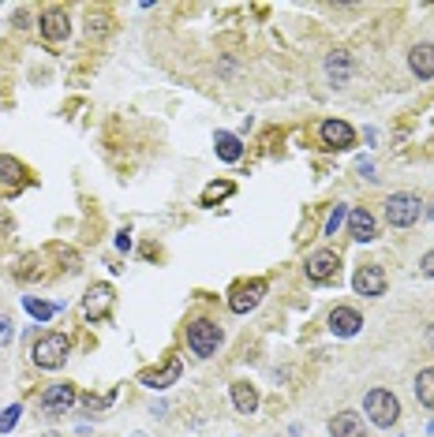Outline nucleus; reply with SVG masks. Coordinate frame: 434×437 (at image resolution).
<instances>
[{
    "instance_id": "nucleus-27",
    "label": "nucleus",
    "mask_w": 434,
    "mask_h": 437,
    "mask_svg": "<svg viewBox=\"0 0 434 437\" xmlns=\"http://www.w3.org/2000/svg\"><path fill=\"white\" fill-rule=\"evenodd\" d=\"M423 273L434 277V250H427V254H423Z\"/></svg>"
},
{
    "instance_id": "nucleus-15",
    "label": "nucleus",
    "mask_w": 434,
    "mask_h": 437,
    "mask_svg": "<svg viewBox=\"0 0 434 437\" xmlns=\"http://www.w3.org/2000/svg\"><path fill=\"white\" fill-rule=\"evenodd\" d=\"M180 370H183L180 359H169L161 370H150V374H143V385H146V389H165V385H172V381L180 378Z\"/></svg>"
},
{
    "instance_id": "nucleus-18",
    "label": "nucleus",
    "mask_w": 434,
    "mask_h": 437,
    "mask_svg": "<svg viewBox=\"0 0 434 437\" xmlns=\"http://www.w3.org/2000/svg\"><path fill=\"white\" fill-rule=\"evenodd\" d=\"M415 396H419V404L434 411V366L419 370V378H415Z\"/></svg>"
},
{
    "instance_id": "nucleus-21",
    "label": "nucleus",
    "mask_w": 434,
    "mask_h": 437,
    "mask_svg": "<svg viewBox=\"0 0 434 437\" xmlns=\"http://www.w3.org/2000/svg\"><path fill=\"white\" fill-rule=\"evenodd\" d=\"M228 194H233V183H228V180H221V183H210V187L202 191V206H214V202L228 198Z\"/></svg>"
},
{
    "instance_id": "nucleus-7",
    "label": "nucleus",
    "mask_w": 434,
    "mask_h": 437,
    "mask_svg": "<svg viewBox=\"0 0 434 437\" xmlns=\"http://www.w3.org/2000/svg\"><path fill=\"white\" fill-rule=\"evenodd\" d=\"M337 269H341V258L334 254V250H318V254H311V258H307V277H311L315 284L334 281Z\"/></svg>"
},
{
    "instance_id": "nucleus-20",
    "label": "nucleus",
    "mask_w": 434,
    "mask_h": 437,
    "mask_svg": "<svg viewBox=\"0 0 434 437\" xmlns=\"http://www.w3.org/2000/svg\"><path fill=\"white\" fill-rule=\"evenodd\" d=\"M217 157H221V161H239V157H244V150H239V138L228 135V131H221L217 135Z\"/></svg>"
},
{
    "instance_id": "nucleus-5",
    "label": "nucleus",
    "mask_w": 434,
    "mask_h": 437,
    "mask_svg": "<svg viewBox=\"0 0 434 437\" xmlns=\"http://www.w3.org/2000/svg\"><path fill=\"white\" fill-rule=\"evenodd\" d=\"M42 411L45 415H68V407L75 404V385H68V381H60V385H49L42 393Z\"/></svg>"
},
{
    "instance_id": "nucleus-10",
    "label": "nucleus",
    "mask_w": 434,
    "mask_h": 437,
    "mask_svg": "<svg viewBox=\"0 0 434 437\" xmlns=\"http://www.w3.org/2000/svg\"><path fill=\"white\" fill-rule=\"evenodd\" d=\"M352 284H356V292L359 295H382L386 292V273L378 266H363L359 273L352 277Z\"/></svg>"
},
{
    "instance_id": "nucleus-11",
    "label": "nucleus",
    "mask_w": 434,
    "mask_h": 437,
    "mask_svg": "<svg viewBox=\"0 0 434 437\" xmlns=\"http://www.w3.org/2000/svg\"><path fill=\"white\" fill-rule=\"evenodd\" d=\"M359 325H363V318H359V310H352V306H337V310L329 314V329H334L337 337H356Z\"/></svg>"
},
{
    "instance_id": "nucleus-29",
    "label": "nucleus",
    "mask_w": 434,
    "mask_h": 437,
    "mask_svg": "<svg viewBox=\"0 0 434 437\" xmlns=\"http://www.w3.org/2000/svg\"><path fill=\"white\" fill-rule=\"evenodd\" d=\"M431 340H434V329H431Z\"/></svg>"
},
{
    "instance_id": "nucleus-4",
    "label": "nucleus",
    "mask_w": 434,
    "mask_h": 437,
    "mask_svg": "<svg viewBox=\"0 0 434 437\" xmlns=\"http://www.w3.org/2000/svg\"><path fill=\"white\" fill-rule=\"evenodd\" d=\"M217 344H221V329H217L214 322L199 318V322H191V325H188V348L195 351L199 359L214 355V351H217Z\"/></svg>"
},
{
    "instance_id": "nucleus-1",
    "label": "nucleus",
    "mask_w": 434,
    "mask_h": 437,
    "mask_svg": "<svg viewBox=\"0 0 434 437\" xmlns=\"http://www.w3.org/2000/svg\"><path fill=\"white\" fill-rule=\"evenodd\" d=\"M363 407H367V418H371L374 426H382V430H390V426L397 422V415H401L397 396L386 393V389H371V393L363 396Z\"/></svg>"
},
{
    "instance_id": "nucleus-24",
    "label": "nucleus",
    "mask_w": 434,
    "mask_h": 437,
    "mask_svg": "<svg viewBox=\"0 0 434 437\" xmlns=\"http://www.w3.org/2000/svg\"><path fill=\"white\" fill-rule=\"evenodd\" d=\"M26 310L34 314V318L38 322H45V318H53V310H57V306H49V303H38V299H26Z\"/></svg>"
},
{
    "instance_id": "nucleus-17",
    "label": "nucleus",
    "mask_w": 434,
    "mask_h": 437,
    "mask_svg": "<svg viewBox=\"0 0 434 437\" xmlns=\"http://www.w3.org/2000/svg\"><path fill=\"white\" fill-rule=\"evenodd\" d=\"M233 404H236L239 415H255V407H258L255 385H247V381H236V385H233Z\"/></svg>"
},
{
    "instance_id": "nucleus-12",
    "label": "nucleus",
    "mask_w": 434,
    "mask_h": 437,
    "mask_svg": "<svg viewBox=\"0 0 434 437\" xmlns=\"http://www.w3.org/2000/svg\"><path fill=\"white\" fill-rule=\"evenodd\" d=\"M348 232H352V239H359V243H371L378 225H374V217L367 210H352L348 213Z\"/></svg>"
},
{
    "instance_id": "nucleus-6",
    "label": "nucleus",
    "mask_w": 434,
    "mask_h": 437,
    "mask_svg": "<svg viewBox=\"0 0 434 437\" xmlns=\"http://www.w3.org/2000/svg\"><path fill=\"white\" fill-rule=\"evenodd\" d=\"M262 295H266V281L236 284V288H233V295H228V306H233L236 314H247V310H255V306L262 303Z\"/></svg>"
},
{
    "instance_id": "nucleus-22",
    "label": "nucleus",
    "mask_w": 434,
    "mask_h": 437,
    "mask_svg": "<svg viewBox=\"0 0 434 437\" xmlns=\"http://www.w3.org/2000/svg\"><path fill=\"white\" fill-rule=\"evenodd\" d=\"M0 176H4V180H19V176H23V165L12 161V157H0Z\"/></svg>"
},
{
    "instance_id": "nucleus-14",
    "label": "nucleus",
    "mask_w": 434,
    "mask_h": 437,
    "mask_svg": "<svg viewBox=\"0 0 434 437\" xmlns=\"http://www.w3.org/2000/svg\"><path fill=\"white\" fill-rule=\"evenodd\" d=\"M408 64H412V71L419 79H434V45H415V49L408 53Z\"/></svg>"
},
{
    "instance_id": "nucleus-26",
    "label": "nucleus",
    "mask_w": 434,
    "mask_h": 437,
    "mask_svg": "<svg viewBox=\"0 0 434 437\" xmlns=\"http://www.w3.org/2000/svg\"><path fill=\"white\" fill-rule=\"evenodd\" d=\"M12 337H15L12 322H8V318H0V348H8V344H12Z\"/></svg>"
},
{
    "instance_id": "nucleus-13",
    "label": "nucleus",
    "mask_w": 434,
    "mask_h": 437,
    "mask_svg": "<svg viewBox=\"0 0 434 437\" xmlns=\"http://www.w3.org/2000/svg\"><path fill=\"white\" fill-rule=\"evenodd\" d=\"M329 434L334 437H363V418L356 411H341L329 418Z\"/></svg>"
},
{
    "instance_id": "nucleus-23",
    "label": "nucleus",
    "mask_w": 434,
    "mask_h": 437,
    "mask_svg": "<svg viewBox=\"0 0 434 437\" xmlns=\"http://www.w3.org/2000/svg\"><path fill=\"white\" fill-rule=\"evenodd\" d=\"M345 217H348V210L345 206H334V213H329V221H326V236H337V228L345 225Z\"/></svg>"
},
{
    "instance_id": "nucleus-3",
    "label": "nucleus",
    "mask_w": 434,
    "mask_h": 437,
    "mask_svg": "<svg viewBox=\"0 0 434 437\" xmlns=\"http://www.w3.org/2000/svg\"><path fill=\"white\" fill-rule=\"evenodd\" d=\"M419 213H423V202L415 194H390L386 198V221L393 228H412L419 221Z\"/></svg>"
},
{
    "instance_id": "nucleus-2",
    "label": "nucleus",
    "mask_w": 434,
    "mask_h": 437,
    "mask_svg": "<svg viewBox=\"0 0 434 437\" xmlns=\"http://www.w3.org/2000/svg\"><path fill=\"white\" fill-rule=\"evenodd\" d=\"M30 355L42 370H57V366H64V359H68V337H64V333H45V337H38Z\"/></svg>"
},
{
    "instance_id": "nucleus-8",
    "label": "nucleus",
    "mask_w": 434,
    "mask_h": 437,
    "mask_svg": "<svg viewBox=\"0 0 434 437\" xmlns=\"http://www.w3.org/2000/svg\"><path fill=\"white\" fill-rule=\"evenodd\" d=\"M68 12L64 8H45L42 12V38L45 41H64L68 38Z\"/></svg>"
},
{
    "instance_id": "nucleus-19",
    "label": "nucleus",
    "mask_w": 434,
    "mask_h": 437,
    "mask_svg": "<svg viewBox=\"0 0 434 437\" xmlns=\"http://www.w3.org/2000/svg\"><path fill=\"white\" fill-rule=\"evenodd\" d=\"M348 71H352V60H348V53H334V57L326 60V75L334 82H345Z\"/></svg>"
},
{
    "instance_id": "nucleus-9",
    "label": "nucleus",
    "mask_w": 434,
    "mask_h": 437,
    "mask_svg": "<svg viewBox=\"0 0 434 437\" xmlns=\"http://www.w3.org/2000/svg\"><path fill=\"white\" fill-rule=\"evenodd\" d=\"M322 142H326L329 150H348V146L356 142V131L345 120H326V124H322Z\"/></svg>"
},
{
    "instance_id": "nucleus-28",
    "label": "nucleus",
    "mask_w": 434,
    "mask_h": 437,
    "mask_svg": "<svg viewBox=\"0 0 434 437\" xmlns=\"http://www.w3.org/2000/svg\"><path fill=\"white\" fill-rule=\"evenodd\" d=\"M45 437H60V434H45Z\"/></svg>"
},
{
    "instance_id": "nucleus-25",
    "label": "nucleus",
    "mask_w": 434,
    "mask_h": 437,
    "mask_svg": "<svg viewBox=\"0 0 434 437\" xmlns=\"http://www.w3.org/2000/svg\"><path fill=\"white\" fill-rule=\"evenodd\" d=\"M19 415H23V411H19V404H12L4 415H0V430H12V426L19 422Z\"/></svg>"
},
{
    "instance_id": "nucleus-16",
    "label": "nucleus",
    "mask_w": 434,
    "mask_h": 437,
    "mask_svg": "<svg viewBox=\"0 0 434 437\" xmlns=\"http://www.w3.org/2000/svg\"><path fill=\"white\" fill-rule=\"evenodd\" d=\"M109 303H113V288H109V284H94V288L87 292V303H82V306H87V318H98V314H105Z\"/></svg>"
}]
</instances>
